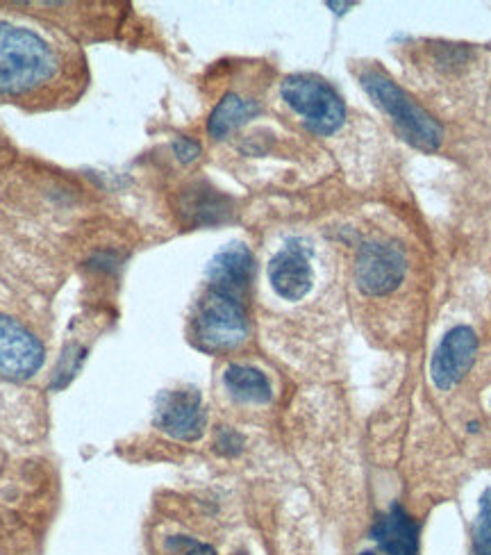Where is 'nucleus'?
<instances>
[{
    "label": "nucleus",
    "mask_w": 491,
    "mask_h": 555,
    "mask_svg": "<svg viewBox=\"0 0 491 555\" xmlns=\"http://www.w3.org/2000/svg\"><path fill=\"white\" fill-rule=\"evenodd\" d=\"M478 355V335L469 326H455L441 339L430 362V378L439 392L460 385Z\"/></svg>",
    "instance_id": "nucleus-6"
},
{
    "label": "nucleus",
    "mask_w": 491,
    "mask_h": 555,
    "mask_svg": "<svg viewBox=\"0 0 491 555\" xmlns=\"http://www.w3.org/2000/svg\"><path fill=\"white\" fill-rule=\"evenodd\" d=\"M169 549H187L182 555H216L214 546L191 540V537H171Z\"/></svg>",
    "instance_id": "nucleus-18"
},
{
    "label": "nucleus",
    "mask_w": 491,
    "mask_h": 555,
    "mask_svg": "<svg viewBox=\"0 0 491 555\" xmlns=\"http://www.w3.org/2000/svg\"><path fill=\"white\" fill-rule=\"evenodd\" d=\"M180 212L191 226H216V223L228 221L235 210H232V198L207 182H196L182 192Z\"/></svg>",
    "instance_id": "nucleus-12"
},
{
    "label": "nucleus",
    "mask_w": 491,
    "mask_h": 555,
    "mask_svg": "<svg viewBox=\"0 0 491 555\" xmlns=\"http://www.w3.org/2000/svg\"><path fill=\"white\" fill-rule=\"evenodd\" d=\"M471 555H491V487L480 496L478 515L471 528Z\"/></svg>",
    "instance_id": "nucleus-15"
},
{
    "label": "nucleus",
    "mask_w": 491,
    "mask_h": 555,
    "mask_svg": "<svg viewBox=\"0 0 491 555\" xmlns=\"http://www.w3.org/2000/svg\"><path fill=\"white\" fill-rule=\"evenodd\" d=\"M223 385L237 401L262 405L273 399V389L264 371L246 364H230L223 374Z\"/></svg>",
    "instance_id": "nucleus-14"
},
{
    "label": "nucleus",
    "mask_w": 491,
    "mask_h": 555,
    "mask_svg": "<svg viewBox=\"0 0 491 555\" xmlns=\"http://www.w3.org/2000/svg\"><path fill=\"white\" fill-rule=\"evenodd\" d=\"M362 87L371 96V101L394 121L398 135L407 144L432 153L444 142V128H441V123L432 117L426 107L416 103L405 89H401L394 80L385 76V73L376 69L364 71Z\"/></svg>",
    "instance_id": "nucleus-2"
},
{
    "label": "nucleus",
    "mask_w": 491,
    "mask_h": 555,
    "mask_svg": "<svg viewBox=\"0 0 491 555\" xmlns=\"http://www.w3.org/2000/svg\"><path fill=\"white\" fill-rule=\"evenodd\" d=\"M257 114H260V105L257 103L246 101V98L237 94H226L212 110L210 121H207V132L214 139H226L230 132H235L244 123L257 117Z\"/></svg>",
    "instance_id": "nucleus-13"
},
{
    "label": "nucleus",
    "mask_w": 491,
    "mask_h": 555,
    "mask_svg": "<svg viewBox=\"0 0 491 555\" xmlns=\"http://www.w3.org/2000/svg\"><path fill=\"white\" fill-rule=\"evenodd\" d=\"M371 537L385 555H419V524L396 503L376 521Z\"/></svg>",
    "instance_id": "nucleus-11"
},
{
    "label": "nucleus",
    "mask_w": 491,
    "mask_h": 555,
    "mask_svg": "<svg viewBox=\"0 0 491 555\" xmlns=\"http://www.w3.org/2000/svg\"><path fill=\"white\" fill-rule=\"evenodd\" d=\"M407 273L403 248L391 242H366L355 258V283L364 296H387Z\"/></svg>",
    "instance_id": "nucleus-5"
},
{
    "label": "nucleus",
    "mask_w": 491,
    "mask_h": 555,
    "mask_svg": "<svg viewBox=\"0 0 491 555\" xmlns=\"http://www.w3.org/2000/svg\"><path fill=\"white\" fill-rule=\"evenodd\" d=\"M269 280L273 292L285 301H301L310 294L314 273L310 264V251L298 242H289L269 262Z\"/></svg>",
    "instance_id": "nucleus-9"
},
{
    "label": "nucleus",
    "mask_w": 491,
    "mask_h": 555,
    "mask_svg": "<svg viewBox=\"0 0 491 555\" xmlns=\"http://www.w3.org/2000/svg\"><path fill=\"white\" fill-rule=\"evenodd\" d=\"M44 364V346L19 321L0 314V378L28 380Z\"/></svg>",
    "instance_id": "nucleus-8"
},
{
    "label": "nucleus",
    "mask_w": 491,
    "mask_h": 555,
    "mask_svg": "<svg viewBox=\"0 0 491 555\" xmlns=\"http://www.w3.org/2000/svg\"><path fill=\"white\" fill-rule=\"evenodd\" d=\"M328 7H332L337 14H344L346 7H353V3H328Z\"/></svg>",
    "instance_id": "nucleus-20"
},
{
    "label": "nucleus",
    "mask_w": 491,
    "mask_h": 555,
    "mask_svg": "<svg viewBox=\"0 0 491 555\" xmlns=\"http://www.w3.org/2000/svg\"><path fill=\"white\" fill-rule=\"evenodd\" d=\"M173 153H176V157L182 164H191L194 160H198V155H201V144L189 137H178L176 142H173Z\"/></svg>",
    "instance_id": "nucleus-19"
},
{
    "label": "nucleus",
    "mask_w": 491,
    "mask_h": 555,
    "mask_svg": "<svg viewBox=\"0 0 491 555\" xmlns=\"http://www.w3.org/2000/svg\"><path fill=\"white\" fill-rule=\"evenodd\" d=\"M360 555H376V553H371V551H366V553H360Z\"/></svg>",
    "instance_id": "nucleus-21"
},
{
    "label": "nucleus",
    "mask_w": 491,
    "mask_h": 555,
    "mask_svg": "<svg viewBox=\"0 0 491 555\" xmlns=\"http://www.w3.org/2000/svg\"><path fill=\"white\" fill-rule=\"evenodd\" d=\"M255 273V258L246 244H228L214 255L207 267V280L212 289L244 298Z\"/></svg>",
    "instance_id": "nucleus-10"
},
{
    "label": "nucleus",
    "mask_w": 491,
    "mask_h": 555,
    "mask_svg": "<svg viewBox=\"0 0 491 555\" xmlns=\"http://www.w3.org/2000/svg\"><path fill=\"white\" fill-rule=\"evenodd\" d=\"M87 358V353L82 351V349H69L64 355H62V362H60V367H57V380L53 383V387L57 389H62L71 383V378L78 374L80 367H82V362H85Z\"/></svg>",
    "instance_id": "nucleus-16"
},
{
    "label": "nucleus",
    "mask_w": 491,
    "mask_h": 555,
    "mask_svg": "<svg viewBox=\"0 0 491 555\" xmlns=\"http://www.w3.org/2000/svg\"><path fill=\"white\" fill-rule=\"evenodd\" d=\"M55 71L53 48L37 32L0 21V94H28L46 85Z\"/></svg>",
    "instance_id": "nucleus-1"
},
{
    "label": "nucleus",
    "mask_w": 491,
    "mask_h": 555,
    "mask_svg": "<svg viewBox=\"0 0 491 555\" xmlns=\"http://www.w3.org/2000/svg\"><path fill=\"white\" fill-rule=\"evenodd\" d=\"M282 98L316 135H335L346 121V105L326 80L316 76H289L282 82Z\"/></svg>",
    "instance_id": "nucleus-4"
},
{
    "label": "nucleus",
    "mask_w": 491,
    "mask_h": 555,
    "mask_svg": "<svg viewBox=\"0 0 491 555\" xmlns=\"http://www.w3.org/2000/svg\"><path fill=\"white\" fill-rule=\"evenodd\" d=\"M216 451L223 455H239L244 451V437H241L237 430L221 426L216 430Z\"/></svg>",
    "instance_id": "nucleus-17"
},
{
    "label": "nucleus",
    "mask_w": 491,
    "mask_h": 555,
    "mask_svg": "<svg viewBox=\"0 0 491 555\" xmlns=\"http://www.w3.org/2000/svg\"><path fill=\"white\" fill-rule=\"evenodd\" d=\"M194 337L205 351H230L248 337L244 301L219 289H207L194 317Z\"/></svg>",
    "instance_id": "nucleus-3"
},
{
    "label": "nucleus",
    "mask_w": 491,
    "mask_h": 555,
    "mask_svg": "<svg viewBox=\"0 0 491 555\" xmlns=\"http://www.w3.org/2000/svg\"><path fill=\"white\" fill-rule=\"evenodd\" d=\"M207 414L196 389H171L160 394L155 408V426L180 442H196L205 433Z\"/></svg>",
    "instance_id": "nucleus-7"
}]
</instances>
